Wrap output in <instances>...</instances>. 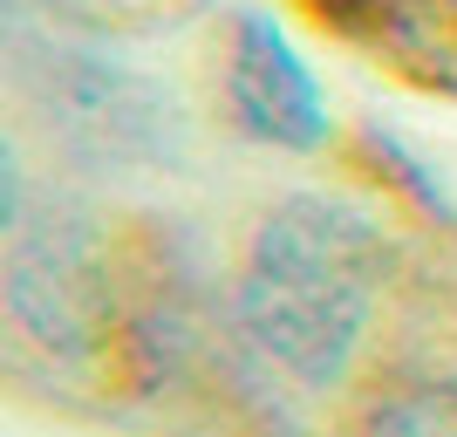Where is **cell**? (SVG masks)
I'll return each instance as SVG.
<instances>
[{
    "mask_svg": "<svg viewBox=\"0 0 457 437\" xmlns=\"http://www.w3.org/2000/svg\"><path fill=\"white\" fill-rule=\"evenodd\" d=\"M376 431L382 437H457V376L410 382L403 397L382 403Z\"/></svg>",
    "mask_w": 457,
    "mask_h": 437,
    "instance_id": "cell-5",
    "label": "cell"
},
{
    "mask_svg": "<svg viewBox=\"0 0 457 437\" xmlns=\"http://www.w3.org/2000/svg\"><path fill=\"white\" fill-rule=\"evenodd\" d=\"M226 103L239 116V130L260 137V144H280V151H314L328 137L321 82H314V69L294 55V41L267 14H232Z\"/></svg>",
    "mask_w": 457,
    "mask_h": 437,
    "instance_id": "cell-3",
    "label": "cell"
},
{
    "mask_svg": "<svg viewBox=\"0 0 457 437\" xmlns=\"http://www.w3.org/2000/svg\"><path fill=\"white\" fill-rule=\"evenodd\" d=\"M307 14L389 62H423L430 82L457 62V0H307Z\"/></svg>",
    "mask_w": 457,
    "mask_h": 437,
    "instance_id": "cell-4",
    "label": "cell"
},
{
    "mask_svg": "<svg viewBox=\"0 0 457 437\" xmlns=\"http://www.w3.org/2000/svg\"><path fill=\"white\" fill-rule=\"evenodd\" d=\"M382 232L328 191H294L260 219L239 266V328L301 390L342 382L382 294Z\"/></svg>",
    "mask_w": 457,
    "mask_h": 437,
    "instance_id": "cell-1",
    "label": "cell"
},
{
    "mask_svg": "<svg viewBox=\"0 0 457 437\" xmlns=\"http://www.w3.org/2000/svg\"><path fill=\"white\" fill-rule=\"evenodd\" d=\"M7 307L55 356H82L96 342L103 307H110V273H103L96 240L76 219H62V226L48 219V226L14 232V247H7Z\"/></svg>",
    "mask_w": 457,
    "mask_h": 437,
    "instance_id": "cell-2",
    "label": "cell"
}]
</instances>
